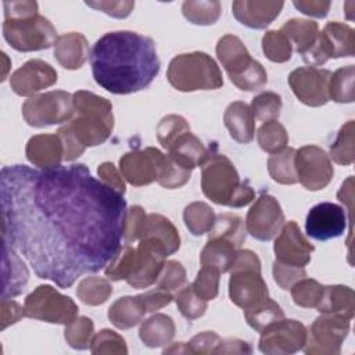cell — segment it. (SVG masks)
I'll return each instance as SVG.
<instances>
[{
    "label": "cell",
    "mask_w": 355,
    "mask_h": 355,
    "mask_svg": "<svg viewBox=\"0 0 355 355\" xmlns=\"http://www.w3.org/2000/svg\"><path fill=\"white\" fill-rule=\"evenodd\" d=\"M173 319L165 313H154L141 322L139 329V337L144 345L150 348H158L171 344L175 337Z\"/></svg>",
    "instance_id": "obj_30"
},
{
    "label": "cell",
    "mask_w": 355,
    "mask_h": 355,
    "mask_svg": "<svg viewBox=\"0 0 355 355\" xmlns=\"http://www.w3.org/2000/svg\"><path fill=\"white\" fill-rule=\"evenodd\" d=\"M157 287L166 290V291H173L180 288L186 283V270L183 265L178 261H165V265L157 279Z\"/></svg>",
    "instance_id": "obj_54"
},
{
    "label": "cell",
    "mask_w": 355,
    "mask_h": 355,
    "mask_svg": "<svg viewBox=\"0 0 355 355\" xmlns=\"http://www.w3.org/2000/svg\"><path fill=\"white\" fill-rule=\"evenodd\" d=\"M349 319L336 313H322L306 331L304 352L306 355H338L349 333Z\"/></svg>",
    "instance_id": "obj_11"
},
{
    "label": "cell",
    "mask_w": 355,
    "mask_h": 355,
    "mask_svg": "<svg viewBox=\"0 0 355 355\" xmlns=\"http://www.w3.org/2000/svg\"><path fill=\"white\" fill-rule=\"evenodd\" d=\"M64 337L67 344L73 349H87L94 337L93 320L87 316H76L71 323L65 324Z\"/></svg>",
    "instance_id": "obj_42"
},
{
    "label": "cell",
    "mask_w": 355,
    "mask_h": 355,
    "mask_svg": "<svg viewBox=\"0 0 355 355\" xmlns=\"http://www.w3.org/2000/svg\"><path fill=\"white\" fill-rule=\"evenodd\" d=\"M324 286L315 279H301L291 287V297L295 305L301 308H316L320 302Z\"/></svg>",
    "instance_id": "obj_47"
},
{
    "label": "cell",
    "mask_w": 355,
    "mask_h": 355,
    "mask_svg": "<svg viewBox=\"0 0 355 355\" xmlns=\"http://www.w3.org/2000/svg\"><path fill=\"white\" fill-rule=\"evenodd\" d=\"M164 354H191L187 343H175L164 349Z\"/></svg>",
    "instance_id": "obj_64"
},
{
    "label": "cell",
    "mask_w": 355,
    "mask_h": 355,
    "mask_svg": "<svg viewBox=\"0 0 355 355\" xmlns=\"http://www.w3.org/2000/svg\"><path fill=\"white\" fill-rule=\"evenodd\" d=\"M273 279L277 283V286L283 290L291 288L298 280L306 277V272L304 268L294 266V265H287L279 261L273 262L272 268Z\"/></svg>",
    "instance_id": "obj_55"
},
{
    "label": "cell",
    "mask_w": 355,
    "mask_h": 355,
    "mask_svg": "<svg viewBox=\"0 0 355 355\" xmlns=\"http://www.w3.org/2000/svg\"><path fill=\"white\" fill-rule=\"evenodd\" d=\"M354 130H355L354 121H348L340 128L336 140L330 146L329 157L338 165H351L355 159Z\"/></svg>",
    "instance_id": "obj_41"
},
{
    "label": "cell",
    "mask_w": 355,
    "mask_h": 355,
    "mask_svg": "<svg viewBox=\"0 0 355 355\" xmlns=\"http://www.w3.org/2000/svg\"><path fill=\"white\" fill-rule=\"evenodd\" d=\"M73 96L65 90L42 93L22 104V116L33 128L67 122L73 116Z\"/></svg>",
    "instance_id": "obj_10"
},
{
    "label": "cell",
    "mask_w": 355,
    "mask_h": 355,
    "mask_svg": "<svg viewBox=\"0 0 355 355\" xmlns=\"http://www.w3.org/2000/svg\"><path fill=\"white\" fill-rule=\"evenodd\" d=\"M345 227V209L333 202L316 204L309 209L305 220L306 234L319 241L340 237Z\"/></svg>",
    "instance_id": "obj_20"
},
{
    "label": "cell",
    "mask_w": 355,
    "mask_h": 355,
    "mask_svg": "<svg viewBox=\"0 0 355 355\" xmlns=\"http://www.w3.org/2000/svg\"><path fill=\"white\" fill-rule=\"evenodd\" d=\"M190 130L189 122L182 116L176 114H171L164 116L158 125H157V139L159 144L168 150L169 146L176 140L178 136L182 133Z\"/></svg>",
    "instance_id": "obj_50"
},
{
    "label": "cell",
    "mask_w": 355,
    "mask_h": 355,
    "mask_svg": "<svg viewBox=\"0 0 355 355\" xmlns=\"http://www.w3.org/2000/svg\"><path fill=\"white\" fill-rule=\"evenodd\" d=\"M331 72L324 68L300 67L290 72L287 82L295 97L308 107L324 105L329 98Z\"/></svg>",
    "instance_id": "obj_17"
},
{
    "label": "cell",
    "mask_w": 355,
    "mask_h": 355,
    "mask_svg": "<svg viewBox=\"0 0 355 355\" xmlns=\"http://www.w3.org/2000/svg\"><path fill=\"white\" fill-rule=\"evenodd\" d=\"M57 71L43 60H29L12 72L10 86L18 96H33L57 82Z\"/></svg>",
    "instance_id": "obj_21"
},
{
    "label": "cell",
    "mask_w": 355,
    "mask_h": 355,
    "mask_svg": "<svg viewBox=\"0 0 355 355\" xmlns=\"http://www.w3.org/2000/svg\"><path fill=\"white\" fill-rule=\"evenodd\" d=\"M229 272V297L243 311L269 297L268 286L261 275V261L251 250L239 248Z\"/></svg>",
    "instance_id": "obj_7"
},
{
    "label": "cell",
    "mask_w": 355,
    "mask_h": 355,
    "mask_svg": "<svg viewBox=\"0 0 355 355\" xmlns=\"http://www.w3.org/2000/svg\"><path fill=\"white\" fill-rule=\"evenodd\" d=\"M244 318L247 323L257 331H262L269 324L280 320L284 318V312L282 306L273 301L272 298L266 297L257 305L244 309Z\"/></svg>",
    "instance_id": "obj_36"
},
{
    "label": "cell",
    "mask_w": 355,
    "mask_h": 355,
    "mask_svg": "<svg viewBox=\"0 0 355 355\" xmlns=\"http://www.w3.org/2000/svg\"><path fill=\"white\" fill-rule=\"evenodd\" d=\"M72 96L73 116L57 130L64 146V161H73L87 147L103 144L114 130L111 101L87 90H78Z\"/></svg>",
    "instance_id": "obj_3"
},
{
    "label": "cell",
    "mask_w": 355,
    "mask_h": 355,
    "mask_svg": "<svg viewBox=\"0 0 355 355\" xmlns=\"http://www.w3.org/2000/svg\"><path fill=\"white\" fill-rule=\"evenodd\" d=\"M0 193L3 240L61 288L105 268L121 248L126 200L85 164L3 166Z\"/></svg>",
    "instance_id": "obj_1"
},
{
    "label": "cell",
    "mask_w": 355,
    "mask_h": 355,
    "mask_svg": "<svg viewBox=\"0 0 355 355\" xmlns=\"http://www.w3.org/2000/svg\"><path fill=\"white\" fill-rule=\"evenodd\" d=\"M294 46V50L302 57L308 54L316 43L319 35V25L312 19L291 18L283 24L280 29Z\"/></svg>",
    "instance_id": "obj_31"
},
{
    "label": "cell",
    "mask_w": 355,
    "mask_h": 355,
    "mask_svg": "<svg viewBox=\"0 0 355 355\" xmlns=\"http://www.w3.org/2000/svg\"><path fill=\"white\" fill-rule=\"evenodd\" d=\"M259 147L269 154H276L286 148L288 144V135L286 128L276 121L265 122L257 133Z\"/></svg>",
    "instance_id": "obj_43"
},
{
    "label": "cell",
    "mask_w": 355,
    "mask_h": 355,
    "mask_svg": "<svg viewBox=\"0 0 355 355\" xmlns=\"http://www.w3.org/2000/svg\"><path fill=\"white\" fill-rule=\"evenodd\" d=\"M29 279V272L14 247L3 240V294L1 300L19 295Z\"/></svg>",
    "instance_id": "obj_24"
},
{
    "label": "cell",
    "mask_w": 355,
    "mask_h": 355,
    "mask_svg": "<svg viewBox=\"0 0 355 355\" xmlns=\"http://www.w3.org/2000/svg\"><path fill=\"white\" fill-rule=\"evenodd\" d=\"M262 51L272 62H286L291 58L293 44L282 31H268L262 37Z\"/></svg>",
    "instance_id": "obj_45"
},
{
    "label": "cell",
    "mask_w": 355,
    "mask_h": 355,
    "mask_svg": "<svg viewBox=\"0 0 355 355\" xmlns=\"http://www.w3.org/2000/svg\"><path fill=\"white\" fill-rule=\"evenodd\" d=\"M0 311H1V330H4L10 324L17 323L19 319L26 316L25 315V308L21 306L15 301L1 300Z\"/></svg>",
    "instance_id": "obj_62"
},
{
    "label": "cell",
    "mask_w": 355,
    "mask_h": 355,
    "mask_svg": "<svg viewBox=\"0 0 355 355\" xmlns=\"http://www.w3.org/2000/svg\"><path fill=\"white\" fill-rule=\"evenodd\" d=\"M214 150L201 165V189L204 196L218 205L232 208L248 205L255 197L254 189L248 182H241L236 166L226 155Z\"/></svg>",
    "instance_id": "obj_4"
},
{
    "label": "cell",
    "mask_w": 355,
    "mask_h": 355,
    "mask_svg": "<svg viewBox=\"0 0 355 355\" xmlns=\"http://www.w3.org/2000/svg\"><path fill=\"white\" fill-rule=\"evenodd\" d=\"M25 155L35 166L51 169L60 166L61 161H64V146L57 133L35 135L26 143Z\"/></svg>",
    "instance_id": "obj_23"
},
{
    "label": "cell",
    "mask_w": 355,
    "mask_h": 355,
    "mask_svg": "<svg viewBox=\"0 0 355 355\" xmlns=\"http://www.w3.org/2000/svg\"><path fill=\"white\" fill-rule=\"evenodd\" d=\"M219 276L220 273L216 269L202 266L191 284L194 293L205 301L216 298L219 293Z\"/></svg>",
    "instance_id": "obj_51"
},
{
    "label": "cell",
    "mask_w": 355,
    "mask_h": 355,
    "mask_svg": "<svg viewBox=\"0 0 355 355\" xmlns=\"http://www.w3.org/2000/svg\"><path fill=\"white\" fill-rule=\"evenodd\" d=\"M54 58L65 69H79L89 58V42L79 32L58 36L54 43Z\"/></svg>",
    "instance_id": "obj_25"
},
{
    "label": "cell",
    "mask_w": 355,
    "mask_h": 355,
    "mask_svg": "<svg viewBox=\"0 0 355 355\" xmlns=\"http://www.w3.org/2000/svg\"><path fill=\"white\" fill-rule=\"evenodd\" d=\"M147 214L140 205H132L126 209L125 223H123V240L126 244L140 240L146 227Z\"/></svg>",
    "instance_id": "obj_53"
},
{
    "label": "cell",
    "mask_w": 355,
    "mask_h": 355,
    "mask_svg": "<svg viewBox=\"0 0 355 355\" xmlns=\"http://www.w3.org/2000/svg\"><path fill=\"white\" fill-rule=\"evenodd\" d=\"M294 158L295 150L293 147L272 154L268 159V172L270 178L280 184H295L298 179Z\"/></svg>",
    "instance_id": "obj_35"
},
{
    "label": "cell",
    "mask_w": 355,
    "mask_h": 355,
    "mask_svg": "<svg viewBox=\"0 0 355 355\" xmlns=\"http://www.w3.org/2000/svg\"><path fill=\"white\" fill-rule=\"evenodd\" d=\"M294 164L298 182L311 191L324 189L334 175L330 157L318 146L309 144L295 150Z\"/></svg>",
    "instance_id": "obj_14"
},
{
    "label": "cell",
    "mask_w": 355,
    "mask_h": 355,
    "mask_svg": "<svg viewBox=\"0 0 355 355\" xmlns=\"http://www.w3.org/2000/svg\"><path fill=\"white\" fill-rule=\"evenodd\" d=\"M306 327L295 319H280L261 331L259 351L266 355H290L304 348Z\"/></svg>",
    "instance_id": "obj_13"
},
{
    "label": "cell",
    "mask_w": 355,
    "mask_h": 355,
    "mask_svg": "<svg viewBox=\"0 0 355 355\" xmlns=\"http://www.w3.org/2000/svg\"><path fill=\"white\" fill-rule=\"evenodd\" d=\"M223 122L233 140L241 144L252 141L255 135V118L250 105L243 101L230 103L225 110Z\"/></svg>",
    "instance_id": "obj_27"
},
{
    "label": "cell",
    "mask_w": 355,
    "mask_h": 355,
    "mask_svg": "<svg viewBox=\"0 0 355 355\" xmlns=\"http://www.w3.org/2000/svg\"><path fill=\"white\" fill-rule=\"evenodd\" d=\"M137 250L133 248L130 244H125L119 248L116 255L111 259V262L105 268V277L108 280H126L136 265Z\"/></svg>",
    "instance_id": "obj_44"
},
{
    "label": "cell",
    "mask_w": 355,
    "mask_h": 355,
    "mask_svg": "<svg viewBox=\"0 0 355 355\" xmlns=\"http://www.w3.org/2000/svg\"><path fill=\"white\" fill-rule=\"evenodd\" d=\"M191 176V171L179 165L166 154V161L157 183L165 189H178L184 186Z\"/></svg>",
    "instance_id": "obj_52"
},
{
    "label": "cell",
    "mask_w": 355,
    "mask_h": 355,
    "mask_svg": "<svg viewBox=\"0 0 355 355\" xmlns=\"http://www.w3.org/2000/svg\"><path fill=\"white\" fill-rule=\"evenodd\" d=\"M294 7L300 10L302 14L315 17V18H324L331 7L330 1H320V0H295L293 1Z\"/></svg>",
    "instance_id": "obj_61"
},
{
    "label": "cell",
    "mask_w": 355,
    "mask_h": 355,
    "mask_svg": "<svg viewBox=\"0 0 355 355\" xmlns=\"http://www.w3.org/2000/svg\"><path fill=\"white\" fill-rule=\"evenodd\" d=\"M220 3L218 0H187L182 4L184 18L194 25H212L220 17Z\"/></svg>",
    "instance_id": "obj_39"
},
{
    "label": "cell",
    "mask_w": 355,
    "mask_h": 355,
    "mask_svg": "<svg viewBox=\"0 0 355 355\" xmlns=\"http://www.w3.org/2000/svg\"><path fill=\"white\" fill-rule=\"evenodd\" d=\"M175 302L178 305V309L180 311V313L189 320L198 319L200 316H202L205 313V311L208 308L207 301L194 293L191 284L182 287L176 293Z\"/></svg>",
    "instance_id": "obj_49"
},
{
    "label": "cell",
    "mask_w": 355,
    "mask_h": 355,
    "mask_svg": "<svg viewBox=\"0 0 355 355\" xmlns=\"http://www.w3.org/2000/svg\"><path fill=\"white\" fill-rule=\"evenodd\" d=\"M90 64L96 83L114 94L146 89L161 68L154 40L132 31L103 35L92 49Z\"/></svg>",
    "instance_id": "obj_2"
},
{
    "label": "cell",
    "mask_w": 355,
    "mask_h": 355,
    "mask_svg": "<svg viewBox=\"0 0 355 355\" xmlns=\"http://www.w3.org/2000/svg\"><path fill=\"white\" fill-rule=\"evenodd\" d=\"M239 248L222 239H208L200 254L201 266L216 269L219 273L229 272Z\"/></svg>",
    "instance_id": "obj_32"
},
{
    "label": "cell",
    "mask_w": 355,
    "mask_h": 355,
    "mask_svg": "<svg viewBox=\"0 0 355 355\" xmlns=\"http://www.w3.org/2000/svg\"><path fill=\"white\" fill-rule=\"evenodd\" d=\"M276 261L304 268L311 261V254L315 251L313 244L302 234L295 220L286 222L273 244Z\"/></svg>",
    "instance_id": "obj_19"
},
{
    "label": "cell",
    "mask_w": 355,
    "mask_h": 355,
    "mask_svg": "<svg viewBox=\"0 0 355 355\" xmlns=\"http://www.w3.org/2000/svg\"><path fill=\"white\" fill-rule=\"evenodd\" d=\"M355 53V32L343 22H327L312 50L302 58L305 62L313 65H323L330 58L352 57Z\"/></svg>",
    "instance_id": "obj_12"
},
{
    "label": "cell",
    "mask_w": 355,
    "mask_h": 355,
    "mask_svg": "<svg viewBox=\"0 0 355 355\" xmlns=\"http://www.w3.org/2000/svg\"><path fill=\"white\" fill-rule=\"evenodd\" d=\"M166 78L179 92L215 90L223 86L222 72L215 60L204 51L184 53L173 57Z\"/></svg>",
    "instance_id": "obj_5"
},
{
    "label": "cell",
    "mask_w": 355,
    "mask_h": 355,
    "mask_svg": "<svg viewBox=\"0 0 355 355\" xmlns=\"http://www.w3.org/2000/svg\"><path fill=\"white\" fill-rule=\"evenodd\" d=\"M24 308L26 318L57 324L71 323L79 311L71 297L61 294L50 284L37 286L25 298Z\"/></svg>",
    "instance_id": "obj_9"
},
{
    "label": "cell",
    "mask_w": 355,
    "mask_h": 355,
    "mask_svg": "<svg viewBox=\"0 0 355 355\" xmlns=\"http://www.w3.org/2000/svg\"><path fill=\"white\" fill-rule=\"evenodd\" d=\"M87 7L103 11L107 15L114 18H126L135 8V1L130 0H119V1H86Z\"/></svg>",
    "instance_id": "obj_57"
},
{
    "label": "cell",
    "mask_w": 355,
    "mask_h": 355,
    "mask_svg": "<svg viewBox=\"0 0 355 355\" xmlns=\"http://www.w3.org/2000/svg\"><path fill=\"white\" fill-rule=\"evenodd\" d=\"M252 348L247 341L227 337L222 338L216 349V354H251Z\"/></svg>",
    "instance_id": "obj_63"
},
{
    "label": "cell",
    "mask_w": 355,
    "mask_h": 355,
    "mask_svg": "<svg viewBox=\"0 0 355 355\" xmlns=\"http://www.w3.org/2000/svg\"><path fill=\"white\" fill-rule=\"evenodd\" d=\"M216 55L230 82L244 92H257L268 83V73L261 62L254 60L236 35H225L218 40Z\"/></svg>",
    "instance_id": "obj_6"
},
{
    "label": "cell",
    "mask_w": 355,
    "mask_h": 355,
    "mask_svg": "<svg viewBox=\"0 0 355 355\" xmlns=\"http://www.w3.org/2000/svg\"><path fill=\"white\" fill-rule=\"evenodd\" d=\"M112 291V286L107 277L89 276L79 282L76 295L83 304L97 306L104 304L111 297Z\"/></svg>",
    "instance_id": "obj_38"
},
{
    "label": "cell",
    "mask_w": 355,
    "mask_h": 355,
    "mask_svg": "<svg viewBox=\"0 0 355 355\" xmlns=\"http://www.w3.org/2000/svg\"><path fill=\"white\" fill-rule=\"evenodd\" d=\"M147 312H155L166 305L171 304V301L173 300L171 291H166V290H162V288H154V290H150V291H146L143 294H139Z\"/></svg>",
    "instance_id": "obj_59"
},
{
    "label": "cell",
    "mask_w": 355,
    "mask_h": 355,
    "mask_svg": "<svg viewBox=\"0 0 355 355\" xmlns=\"http://www.w3.org/2000/svg\"><path fill=\"white\" fill-rule=\"evenodd\" d=\"M316 309L320 313L343 315L347 319H352L355 315V294L348 286L334 284L324 286L320 302Z\"/></svg>",
    "instance_id": "obj_28"
},
{
    "label": "cell",
    "mask_w": 355,
    "mask_h": 355,
    "mask_svg": "<svg viewBox=\"0 0 355 355\" xmlns=\"http://www.w3.org/2000/svg\"><path fill=\"white\" fill-rule=\"evenodd\" d=\"M90 351L94 355H126L128 347L121 334L110 329H103L94 334Z\"/></svg>",
    "instance_id": "obj_46"
},
{
    "label": "cell",
    "mask_w": 355,
    "mask_h": 355,
    "mask_svg": "<svg viewBox=\"0 0 355 355\" xmlns=\"http://www.w3.org/2000/svg\"><path fill=\"white\" fill-rule=\"evenodd\" d=\"M214 209L202 201L189 204L183 211V220L189 232L194 236H202L208 233L215 222Z\"/></svg>",
    "instance_id": "obj_37"
},
{
    "label": "cell",
    "mask_w": 355,
    "mask_h": 355,
    "mask_svg": "<svg viewBox=\"0 0 355 355\" xmlns=\"http://www.w3.org/2000/svg\"><path fill=\"white\" fill-rule=\"evenodd\" d=\"M4 18H25L37 15V3L36 1H4Z\"/></svg>",
    "instance_id": "obj_60"
},
{
    "label": "cell",
    "mask_w": 355,
    "mask_h": 355,
    "mask_svg": "<svg viewBox=\"0 0 355 355\" xmlns=\"http://www.w3.org/2000/svg\"><path fill=\"white\" fill-rule=\"evenodd\" d=\"M97 175L104 184H107L108 187L114 189L115 191H118L121 194H125L126 186L123 182V176H122V173L118 172V169L115 168V165L112 162H103L101 165H98Z\"/></svg>",
    "instance_id": "obj_58"
},
{
    "label": "cell",
    "mask_w": 355,
    "mask_h": 355,
    "mask_svg": "<svg viewBox=\"0 0 355 355\" xmlns=\"http://www.w3.org/2000/svg\"><path fill=\"white\" fill-rule=\"evenodd\" d=\"M220 337L215 331H202L194 336L189 343V348L191 354H201V355H208V354H216V349L220 344Z\"/></svg>",
    "instance_id": "obj_56"
},
{
    "label": "cell",
    "mask_w": 355,
    "mask_h": 355,
    "mask_svg": "<svg viewBox=\"0 0 355 355\" xmlns=\"http://www.w3.org/2000/svg\"><path fill=\"white\" fill-rule=\"evenodd\" d=\"M354 78V65L341 67L333 72L329 80V98L336 103H352L355 100Z\"/></svg>",
    "instance_id": "obj_40"
},
{
    "label": "cell",
    "mask_w": 355,
    "mask_h": 355,
    "mask_svg": "<svg viewBox=\"0 0 355 355\" xmlns=\"http://www.w3.org/2000/svg\"><path fill=\"white\" fill-rule=\"evenodd\" d=\"M147 309L140 298V295H126L118 298L108 308L110 322L121 330H128L143 322Z\"/></svg>",
    "instance_id": "obj_29"
},
{
    "label": "cell",
    "mask_w": 355,
    "mask_h": 355,
    "mask_svg": "<svg viewBox=\"0 0 355 355\" xmlns=\"http://www.w3.org/2000/svg\"><path fill=\"white\" fill-rule=\"evenodd\" d=\"M165 161L166 154L155 147H147L123 154L119 159V169L126 182L140 187L158 180Z\"/></svg>",
    "instance_id": "obj_15"
},
{
    "label": "cell",
    "mask_w": 355,
    "mask_h": 355,
    "mask_svg": "<svg viewBox=\"0 0 355 355\" xmlns=\"http://www.w3.org/2000/svg\"><path fill=\"white\" fill-rule=\"evenodd\" d=\"M136 250V265L126 282L133 288H147L157 282L165 265L168 251L162 243L153 237L140 239Z\"/></svg>",
    "instance_id": "obj_18"
},
{
    "label": "cell",
    "mask_w": 355,
    "mask_h": 355,
    "mask_svg": "<svg viewBox=\"0 0 355 355\" xmlns=\"http://www.w3.org/2000/svg\"><path fill=\"white\" fill-rule=\"evenodd\" d=\"M245 230L254 239L269 241L284 225V214L279 201L270 194H261L245 216Z\"/></svg>",
    "instance_id": "obj_16"
},
{
    "label": "cell",
    "mask_w": 355,
    "mask_h": 355,
    "mask_svg": "<svg viewBox=\"0 0 355 355\" xmlns=\"http://www.w3.org/2000/svg\"><path fill=\"white\" fill-rule=\"evenodd\" d=\"M247 237L245 225L240 216L233 214H220L215 218V222L208 232V239H222L237 248L243 245Z\"/></svg>",
    "instance_id": "obj_34"
},
{
    "label": "cell",
    "mask_w": 355,
    "mask_h": 355,
    "mask_svg": "<svg viewBox=\"0 0 355 355\" xmlns=\"http://www.w3.org/2000/svg\"><path fill=\"white\" fill-rule=\"evenodd\" d=\"M3 36L17 51L28 53L44 50L57 42V31L43 15L25 18H4Z\"/></svg>",
    "instance_id": "obj_8"
},
{
    "label": "cell",
    "mask_w": 355,
    "mask_h": 355,
    "mask_svg": "<svg viewBox=\"0 0 355 355\" xmlns=\"http://www.w3.org/2000/svg\"><path fill=\"white\" fill-rule=\"evenodd\" d=\"M250 108L254 114V118L258 121H276L282 110V97L273 92L259 93L252 98Z\"/></svg>",
    "instance_id": "obj_48"
},
{
    "label": "cell",
    "mask_w": 355,
    "mask_h": 355,
    "mask_svg": "<svg viewBox=\"0 0 355 355\" xmlns=\"http://www.w3.org/2000/svg\"><path fill=\"white\" fill-rule=\"evenodd\" d=\"M143 237H153L164 244L168 255L176 252L180 247V236L173 223L159 214H148Z\"/></svg>",
    "instance_id": "obj_33"
},
{
    "label": "cell",
    "mask_w": 355,
    "mask_h": 355,
    "mask_svg": "<svg viewBox=\"0 0 355 355\" xmlns=\"http://www.w3.org/2000/svg\"><path fill=\"white\" fill-rule=\"evenodd\" d=\"M284 1L236 0L232 4L234 18L251 29H265L280 14Z\"/></svg>",
    "instance_id": "obj_22"
},
{
    "label": "cell",
    "mask_w": 355,
    "mask_h": 355,
    "mask_svg": "<svg viewBox=\"0 0 355 355\" xmlns=\"http://www.w3.org/2000/svg\"><path fill=\"white\" fill-rule=\"evenodd\" d=\"M166 151L168 155L179 165L193 171L204 164L212 150L207 148L196 135L187 130L178 136Z\"/></svg>",
    "instance_id": "obj_26"
}]
</instances>
